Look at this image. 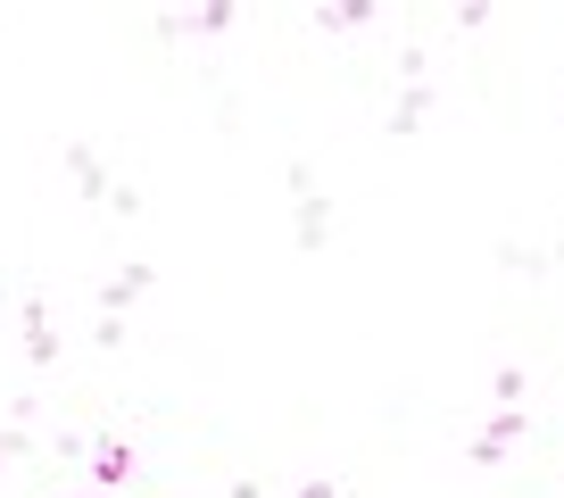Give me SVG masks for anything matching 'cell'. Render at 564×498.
<instances>
[{
  "mask_svg": "<svg viewBox=\"0 0 564 498\" xmlns=\"http://www.w3.org/2000/svg\"><path fill=\"white\" fill-rule=\"evenodd\" d=\"M291 241L316 258V249H333V192L316 183V166L291 159Z\"/></svg>",
  "mask_w": 564,
  "mask_h": 498,
  "instance_id": "cell-1",
  "label": "cell"
},
{
  "mask_svg": "<svg viewBox=\"0 0 564 498\" xmlns=\"http://www.w3.org/2000/svg\"><path fill=\"white\" fill-rule=\"evenodd\" d=\"M18 333H25V366H34V374H51V366H58V324H51V300H42V291H25Z\"/></svg>",
  "mask_w": 564,
  "mask_h": 498,
  "instance_id": "cell-2",
  "label": "cell"
},
{
  "mask_svg": "<svg viewBox=\"0 0 564 498\" xmlns=\"http://www.w3.org/2000/svg\"><path fill=\"white\" fill-rule=\"evenodd\" d=\"M523 432H531V408H498L490 424H481L474 441H465V465H498L514 441H523Z\"/></svg>",
  "mask_w": 564,
  "mask_h": 498,
  "instance_id": "cell-3",
  "label": "cell"
},
{
  "mask_svg": "<svg viewBox=\"0 0 564 498\" xmlns=\"http://www.w3.org/2000/svg\"><path fill=\"white\" fill-rule=\"evenodd\" d=\"M150 291H159V267H150V258H133V267H117V274L100 283V316H124V307L150 300Z\"/></svg>",
  "mask_w": 564,
  "mask_h": 498,
  "instance_id": "cell-4",
  "label": "cell"
},
{
  "mask_svg": "<svg viewBox=\"0 0 564 498\" xmlns=\"http://www.w3.org/2000/svg\"><path fill=\"white\" fill-rule=\"evenodd\" d=\"M58 159H67V175H75V192H84V199H100V208L117 199V175L100 166V150H91V142H67Z\"/></svg>",
  "mask_w": 564,
  "mask_h": 498,
  "instance_id": "cell-5",
  "label": "cell"
},
{
  "mask_svg": "<svg viewBox=\"0 0 564 498\" xmlns=\"http://www.w3.org/2000/svg\"><path fill=\"white\" fill-rule=\"evenodd\" d=\"M241 25V9L232 0H208L199 18H159V42H183V34H232Z\"/></svg>",
  "mask_w": 564,
  "mask_h": 498,
  "instance_id": "cell-6",
  "label": "cell"
},
{
  "mask_svg": "<svg viewBox=\"0 0 564 498\" xmlns=\"http://www.w3.org/2000/svg\"><path fill=\"white\" fill-rule=\"evenodd\" d=\"M91 481H100V490H108V498H117V490H124V481H133V448H124V441H117V432H108V441H100V448H91Z\"/></svg>",
  "mask_w": 564,
  "mask_h": 498,
  "instance_id": "cell-7",
  "label": "cell"
},
{
  "mask_svg": "<svg viewBox=\"0 0 564 498\" xmlns=\"http://www.w3.org/2000/svg\"><path fill=\"white\" fill-rule=\"evenodd\" d=\"M423 117H432V84H399V91H390V133H399V142H406V133H415V124Z\"/></svg>",
  "mask_w": 564,
  "mask_h": 498,
  "instance_id": "cell-8",
  "label": "cell"
},
{
  "mask_svg": "<svg viewBox=\"0 0 564 498\" xmlns=\"http://www.w3.org/2000/svg\"><path fill=\"white\" fill-rule=\"evenodd\" d=\"M373 18H382L373 0H333V9H316V25H324V34H366Z\"/></svg>",
  "mask_w": 564,
  "mask_h": 498,
  "instance_id": "cell-9",
  "label": "cell"
},
{
  "mask_svg": "<svg viewBox=\"0 0 564 498\" xmlns=\"http://www.w3.org/2000/svg\"><path fill=\"white\" fill-rule=\"evenodd\" d=\"M498 258H507L514 274H547L556 267V249H531V241H498Z\"/></svg>",
  "mask_w": 564,
  "mask_h": 498,
  "instance_id": "cell-10",
  "label": "cell"
},
{
  "mask_svg": "<svg viewBox=\"0 0 564 498\" xmlns=\"http://www.w3.org/2000/svg\"><path fill=\"white\" fill-rule=\"evenodd\" d=\"M523 391H531L523 366H498V374H490V399H498V408H523Z\"/></svg>",
  "mask_w": 564,
  "mask_h": 498,
  "instance_id": "cell-11",
  "label": "cell"
},
{
  "mask_svg": "<svg viewBox=\"0 0 564 498\" xmlns=\"http://www.w3.org/2000/svg\"><path fill=\"white\" fill-rule=\"evenodd\" d=\"M34 457V424H0V465H18Z\"/></svg>",
  "mask_w": 564,
  "mask_h": 498,
  "instance_id": "cell-12",
  "label": "cell"
},
{
  "mask_svg": "<svg viewBox=\"0 0 564 498\" xmlns=\"http://www.w3.org/2000/svg\"><path fill=\"white\" fill-rule=\"evenodd\" d=\"M141 208H150V192H141V183H117V199H108V216H117V225H133Z\"/></svg>",
  "mask_w": 564,
  "mask_h": 498,
  "instance_id": "cell-13",
  "label": "cell"
},
{
  "mask_svg": "<svg viewBox=\"0 0 564 498\" xmlns=\"http://www.w3.org/2000/svg\"><path fill=\"white\" fill-rule=\"evenodd\" d=\"M51 457H58V465H84V457H91V441L67 424V432H51Z\"/></svg>",
  "mask_w": 564,
  "mask_h": 498,
  "instance_id": "cell-14",
  "label": "cell"
},
{
  "mask_svg": "<svg viewBox=\"0 0 564 498\" xmlns=\"http://www.w3.org/2000/svg\"><path fill=\"white\" fill-rule=\"evenodd\" d=\"M91 349H124V316H100V324H91Z\"/></svg>",
  "mask_w": 564,
  "mask_h": 498,
  "instance_id": "cell-15",
  "label": "cell"
},
{
  "mask_svg": "<svg viewBox=\"0 0 564 498\" xmlns=\"http://www.w3.org/2000/svg\"><path fill=\"white\" fill-rule=\"evenodd\" d=\"M300 498H340V481H333V474H316V481H300Z\"/></svg>",
  "mask_w": 564,
  "mask_h": 498,
  "instance_id": "cell-16",
  "label": "cell"
},
{
  "mask_svg": "<svg viewBox=\"0 0 564 498\" xmlns=\"http://www.w3.org/2000/svg\"><path fill=\"white\" fill-rule=\"evenodd\" d=\"M225 498H265V490H258V481H249V474H241V481H232V490H225Z\"/></svg>",
  "mask_w": 564,
  "mask_h": 498,
  "instance_id": "cell-17",
  "label": "cell"
},
{
  "mask_svg": "<svg viewBox=\"0 0 564 498\" xmlns=\"http://www.w3.org/2000/svg\"><path fill=\"white\" fill-rule=\"evenodd\" d=\"M91 498H108V490H91Z\"/></svg>",
  "mask_w": 564,
  "mask_h": 498,
  "instance_id": "cell-18",
  "label": "cell"
}]
</instances>
